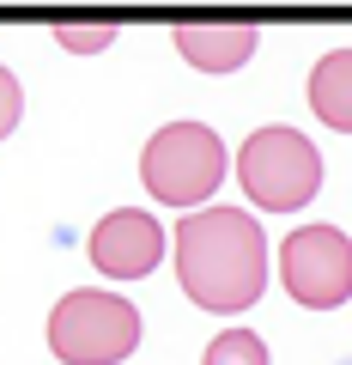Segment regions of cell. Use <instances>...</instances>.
<instances>
[{
  "instance_id": "8992f818",
  "label": "cell",
  "mask_w": 352,
  "mask_h": 365,
  "mask_svg": "<svg viewBox=\"0 0 352 365\" xmlns=\"http://www.w3.org/2000/svg\"><path fill=\"white\" fill-rule=\"evenodd\" d=\"M85 256H92L97 274L110 280H140L164 262V225L152 220L146 207H116L97 220V232L85 237Z\"/></svg>"
},
{
  "instance_id": "30bf717a",
  "label": "cell",
  "mask_w": 352,
  "mask_h": 365,
  "mask_svg": "<svg viewBox=\"0 0 352 365\" xmlns=\"http://www.w3.org/2000/svg\"><path fill=\"white\" fill-rule=\"evenodd\" d=\"M55 43L73 49V55H92V49H110V43H116V25H61Z\"/></svg>"
},
{
  "instance_id": "6da1fadb",
  "label": "cell",
  "mask_w": 352,
  "mask_h": 365,
  "mask_svg": "<svg viewBox=\"0 0 352 365\" xmlns=\"http://www.w3.org/2000/svg\"><path fill=\"white\" fill-rule=\"evenodd\" d=\"M176 280L213 317H237L267 287V232L243 207H195L176 225Z\"/></svg>"
},
{
  "instance_id": "9c48e42d",
  "label": "cell",
  "mask_w": 352,
  "mask_h": 365,
  "mask_svg": "<svg viewBox=\"0 0 352 365\" xmlns=\"http://www.w3.org/2000/svg\"><path fill=\"white\" fill-rule=\"evenodd\" d=\"M201 365H267V347L249 329H225V335H213V347H207Z\"/></svg>"
},
{
  "instance_id": "52a82bcc",
  "label": "cell",
  "mask_w": 352,
  "mask_h": 365,
  "mask_svg": "<svg viewBox=\"0 0 352 365\" xmlns=\"http://www.w3.org/2000/svg\"><path fill=\"white\" fill-rule=\"evenodd\" d=\"M261 31L255 25H176V55L201 73H237L255 55Z\"/></svg>"
},
{
  "instance_id": "7c38bea8",
  "label": "cell",
  "mask_w": 352,
  "mask_h": 365,
  "mask_svg": "<svg viewBox=\"0 0 352 365\" xmlns=\"http://www.w3.org/2000/svg\"><path fill=\"white\" fill-rule=\"evenodd\" d=\"M340 365H352V359H340Z\"/></svg>"
},
{
  "instance_id": "8fae6325",
  "label": "cell",
  "mask_w": 352,
  "mask_h": 365,
  "mask_svg": "<svg viewBox=\"0 0 352 365\" xmlns=\"http://www.w3.org/2000/svg\"><path fill=\"white\" fill-rule=\"evenodd\" d=\"M18 116H25V91H18L13 67H0V140L18 128Z\"/></svg>"
},
{
  "instance_id": "7a4b0ae2",
  "label": "cell",
  "mask_w": 352,
  "mask_h": 365,
  "mask_svg": "<svg viewBox=\"0 0 352 365\" xmlns=\"http://www.w3.org/2000/svg\"><path fill=\"white\" fill-rule=\"evenodd\" d=\"M140 182L152 189V201L195 213L225 182V140L207 122H164L140 153Z\"/></svg>"
},
{
  "instance_id": "277c9868",
  "label": "cell",
  "mask_w": 352,
  "mask_h": 365,
  "mask_svg": "<svg viewBox=\"0 0 352 365\" xmlns=\"http://www.w3.org/2000/svg\"><path fill=\"white\" fill-rule=\"evenodd\" d=\"M49 347L61 365H122L140 347V311L122 292L79 287L49 311Z\"/></svg>"
},
{
  "instance_id": "5b68a950",
  "label": "cell",
  "mask_w": 352,
  "mask_h": 365,
  "mask_svg": "<svg viewBox=\"0 0 352 365\" xmlns=\"http://www.w3.org/2000/svg\"><path fill=\"white\" fill-rule=\"evenodd\" d=\"M279 287L310 311H334L352 299V237L340 225H304L279 244Z\"/></svg>"
},
{
  "instance_id": "3957f363",
  "label": "cell",
  "mask_w": 352,
  "mask_h": 365,
  "mask_svg": "<svg viewBox=\"0 0 352 365\" xmlns=\"http://www.w3.org/2000/svg\"><path fill=\"white\" fill-rule=\"evenodd\" d=\"M237 177H243V195L267 213H298L304 201L322 189V153H316L310 134L286 128V122H267L243 140L237 153Z\"/></svg>"
},
{
  "instance_id": "ba28073f",
  "label": "cell",
  "mask_w": 352,
  "mask_h": 365,
  "mask_svg": "<svg viewBox=\"0 0 352 365\" xmlns=\"http://www.w3.org/2000/svg\"><path fill=\"white\" fill-rule=\"evenodd\" d=\"M310 110L328 128L352 134V49H328L310 67Z\"/></svg>"
}]
</instances>
